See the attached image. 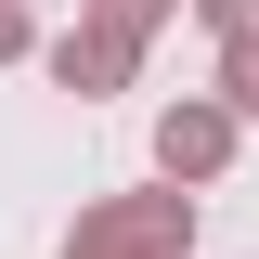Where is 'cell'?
I'll return each instance as SVG.
<instances>
[{"label":"cell","instance_id":"6da1fadb","mask_svg":"<svg viewBox=\"0 0 259 259\" xmlns=\"http://www.w3.org/2000/svg\"><path fill=\"white\" fill-rule=\"evenodd\" d=\"M65 259H194V182H143V194H91Z\"/></svg>","mask_w":259,"mask_h":259},{"label":"cell","instance_id":"7a4b0ae2","mask_svg":"<svg viewBox=\"0 0 259 259\" xmlns=\"http://www.w3.org/2000/svg\"><path fill=\"white\" fill-rule=\"evenodd\" d=\"M233 143H246V117H233L221 91H182V104L156 117V182H194V194H207V182L233 168Z\"/></svg>","mask_w":259,"mask_h":259},{"label":"cell","instance_id":"5b68a950","mask_svg":"<svg viewBox=\"0 0 259 259\" xmlns=\"http://www.w3.org/2000/svg\"><path fill=\"white\" fill-rule=\"evenodd\" d=\"M78 13H91V26H130V39H156L182 0H78Z\"/></svg>","mask_w":259,"mask_h":259},{"label":"cell","instance_id":"277c9868","mask_svg":"<svg viewBox=\"0 0 259 259\" xmlns=\"http://www.w3.org/2000/svg\"><path fill=\"white\" fill-rule=\"evenodd\" d=\"M221 104H233V117H259V26L221 39Z\"/></svg>","mask_w":259,"mask_h":259},{"label":"cell","instance_id":"8992f818","mask_svg":"<svg viewBox=\"0 0 259 259\" xmlns=\"http://www.w3.org/2000/svg\"><path fill=\"white\" fill-rule=\"evenodd\" d=\"M182 13H194V26H221V39H246V26H259V0H182Z\"/></svg>","mask_w":259,"mask_h":259},{"label":"cell","instance_id":"52a82bcc","mask_svg":"<svg viewBox=\"0 0 259 259\" xmlns=\"http://www.w3.org/2000/svg\"><path fill=\"white\" fill-rule=\"evenodd\" d=\"M39 52V26H26V0H0V65H26Z\"/></svg>","mask_w":259,"mask_h":259},{"label":"cell","instance_id":"3957f363","mask_svg":"<svg viewBox=\"0 0 259 259\" xmlns=\"http://www.w3.org/2000/svg\"><path fill=\"white\" fill-rule=\"evenodd\" d=\"M39 65H52V91L104 104V91H130V78H143V39H130V26H91V13H78V26H65Z\"/></svg>","mask_w":259,"mask_h":259}]
</instances>
